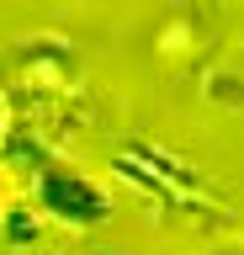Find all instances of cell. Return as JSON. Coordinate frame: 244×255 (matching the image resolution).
<instances>
[{
    "instance_id": "6da1fadb",
    "label": "cell",
    "mask_w": 244,
    "mask_h": 255,
    "mask_svg": "<svg viewBox=\"0 0 244 255\" xmlns=\"http://www.w3.org/2000/svg\"><path fill=\"white\" fill-rule=\"evenodd\" d=\"M43 197H48L53 207H59V213H64V218H90V213H96V191L90 186H80V181H64V175H53L48 186H43Z\"/></svg>"
}]
</instances>
